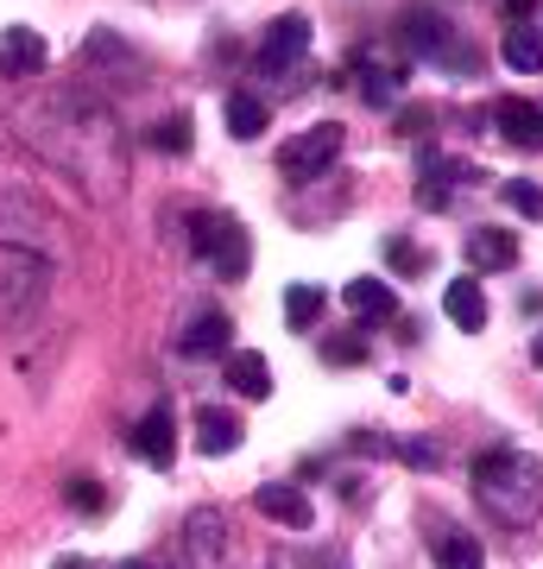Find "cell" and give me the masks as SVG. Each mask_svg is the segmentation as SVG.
Here are the masks:
<instances>
[{"instance_id": "6da1fadb", "label": "cell", "mask_w": 543, "mask_h": 569, "mask_svg": "<svg viewBox=\"0 0 543 569\" xmlns=\"http://www.w3.org/2000/svg\"><path fill=\"white\" fill-rule=\"evenodd\" d=\"M474 500H481L500 526L524 531L543 519V468L537 456H524V449H493L474 462Z\"/></svg>"}, {"instance_id": "7a4b0ae2", "label": "cell", "mask_w": 543, "mask_h": 569, "mask_svg": "<svg viewBox=\"0 0 543 569\" xmlns=\"http://www.w3.org/2000/svg\"><path fill=\"white\" fill-rule=\"evenodd\" d=\"M197 253L215 266V279H247V266H253L247 228L234 216H197Z\"/></svg>"}, {"instance_id": "3957f363", "label": "cell", "mask_w": 543, "mask_h": 569, "mask_svg": "<svg viewBox=\"0 0 543 569\" xmlns=\"http://www.w3.org/2000/svg\"><path fill=\"white\" fill-rule=\"evenodd\" d=\"M335 159H342V127H335V121H322V127H310V133H298V140L279 146V171H284L291 183L322 178Z\"/></svg>"}, {"instance_id": "277c9868", "label": "cell", "mask_w": 543, "mask_h": 569, "mask_svg": "<svg viewBox=\"0 0 543 569\" xmlns=\"http://www.w3.org/2000/svg\"><path fill=\"white\" fill-rule=\"evenodd\" d=\"M39 291H44V260L0 247V323H13L20 310H32L39 305Z\"/></svg>"}, {"instance_id": "5b68a950", "label": "cell", "mask_w": 543, "mask_h": 569, "mask_svg": "<svg viewBox=\"0 0 543 569\" xmlns=\"http://www.w3.org/2000/svg\"><path fill=\"white\" fill-rule=\"evenodd\" d=\"M303 51H310V20H303V13H284V20L265 26V39H260V70H291Z\"/></svg>"}, {"instance_id": "8992f818", "label": "cell", "mask_w": 543, "mask_h": 569, "mask_svg": "<svg viewBox=\"0 0 543 569\" xmlns=\"http://www.w3.org/2000/svg\"><path fill=\"white\" fill-rule=\"evenodd\" d=\"M133 449H140L145 468H171L178 462V425H171V406H152L133 430Z\"/></svg>"}, {"instance_id": "52a82bcc", "label": "cell", "mask_w": 543, "mask_h": 569, "mask_svg": "<svg viewBox=\"0 0 543 569\" xmlns=\"http://www.w3.org/2000/svg\"><path fill=\"white\" fill-rule=\"evenodd\" d=\"M467 266H474V272H505V266H519V234H512V228H467Z\"/></svg>"}, {"instance_id": "ba28073f", "label": "cell", "mask_w": 543, "mask_h": 569, "mask_svg": "<svg viewBox=\"0 0 543 569\" xmlns=\"http://www.w3.org/2000/svg\"><path fill=\"white\" fill-rule=\"evenodd\" d=\"M44 70V39L32 26H13V32H0V77H39Z\"/></svg>"}, {"instance_id": "9c48e42d", "label": "cell", "mask_w": 543, "mask_h": 569, "mask_svg": "<svg viewBox=\"0 0 543 569\" xmlns=\"http://www.w3.org/2000/svg\"><path fill=\"white\" fill-rule=\"evenodd\" d=\"M253 507L265 512V519H279V526L303 531L310 526V493L298 488V481H265L260 493H253Z\"/></svg>"}, {"instance_id": "30bf717a", "label": "cell", "mask_w": 543, "mask_h": 569, "mask_svg": "<svg viewBox=\"0 0 543 569\" xmlns=\"http://www.w3.org/2000/svg\"><path fill=\"white\" fill-rule=\"evenodd\" d=\"M228 342H234V323H228L222 310H202L197 323L183 329V342H178V348L190 355V361H209V355H234Z\"/></svg>"}, {"instance_id": "8fae6325", "label": "cell", "mask_w": 543, "mask_h": 569, "mask_svg": "<svg viewBox=\"0 0 543 569\" xmlns=\"http://www.w3.org/2000/svg\"><path fill=\"white\" fill-rule=\"evenodd\" d=\"M222 512H190V531H183V550H190V569H215V557L228 550V538H222Z\"/></svg>"}, {"instance_id": "7c38bea8", "label": "cell", "mask_w": 543, "mask_h": 569, "mask_svg": "<svg viewBox=\"0 0 543 569\" xmlns=\"http://www.w3.org/2000/svg\"><path fill=\"white\" fill-rule=\"evenodd\" d=\"M493 121H500V133L519 146V152H543V108L537 102H500Z\"/></svg>"}, {"instance_id": "4fadbf2b", "label": "cell", "mask_w": 543, "mask_h": 569, "mask_svg": "<svg viewBox=\"0 0 543 569\" xmlns=\"http://www.w3.org/2000/svg\"><path fill=\"white\" fill-rule=\"evenodd\" d=\"M197 449L202 456H234V449H241V418H234V411L202 406L197 411Z\"/></svg>"}, {"instance_id": "5bb4252c", "label": "cell", "mask_w": 543, "mask_h": 569, "mask_svg": "<svg viewBox=\"0 0 543 569\" xmlns=\"http://www.w3.org/2000/svg\"><path fill=\"white\" fill-rule=\"evenodd\" d=\"M228 387L247 392V399H265L272 392V361H265L260 348H234L228 355Z\"/></svg>"}, {"instance_id": "9a60e30c", "label": "cell", "mask_w": 543, "mask_h": 569, "mask_svg": "<svg viewBox=\"0 0 543 569\" xmlns=\"http://www.w3.org/2000/svg\"><path fill=\"white\" fill-rule=\"evenodd\" d=\"M443 310H449V323L481 329V323H486V291H481V279H449Z\"/></svg>"}, {"instance_id": "2e32d148", "label": "cell", "mask_w": 543, "mask_h": 569, "mask_svg": "<svg viewBox=\"0 0 543 569\" xmlns=\"http://www.w3.org/2000/svg\"><path fill=\"white\" fill-rule=\"evenodd\" d=\"M348 310L354 317H399V298H392V284L385 279H348Z\"/></svg>"}, {"instance_id": "e0dca14e", "label": "cell", "mask_w": 543, "mask_h": 569, "mask_svg": "<svg viewBox=\"0 0 543 569\" xmlns=\"http://www.w3.org/2000/svg\"><path fill=\"white\" fill-rule=\"evenodd\" d=\"M404 44H411L418 58L449 51V20H443V13H404Z\"/></svg>"}, {"instance_id": "ac0fdd59", "label": "cell", "mask_w": 543, "mask_h": 569, "mask_svg": "<svg viewBox=\"0 0 543 569\" xmlns=\"http://www.w3.org/2000/svg\"><path fill=\"white\" fill-rule=\"evenodd\" d=\"M228 133H234V140H260L265 133V102L260 96H247V89L228 96Z\"/></svg>"}, {"instance_id": "d6986e66", "label": "cell", "mask_w": 543, "mask_h": 569, "mask_svg": "<svg viewBox=\"0 0 543 569\" xmlns=\"http://www.w3.org/2000/svg\"><path fill=\"white\" fill-rule=\"evenodd\" d=\"M505 63L537 77L543 70V26H512V32H505Z\"/></svg>"}, {"instance_id": "ffe728a7", "label": "cell", "mask_w": 543, "mask_h": 569, "mask_svg": "<svg viewBox=\"0 0 543 569\" xmlns=\"http://www.w3.org/2000/svg\"><path fill=\"white\" fill-rule=\"evenodd\" d=\"M316 317H322V291H316V284H291V291H284V323L310 329Z\"/></svg>"}, {"instance_id": "44dd1931", "label": "cell", "mask_w": 543, "mask_h": 569, "mask_svg": "<svg viewBox=\"0 0 543 569\" xmlns=\"http://www.w3.org/2000/svg\"><path fill=\"white\" fill-rule=\"evenodd\" d=\"M436 569H486V557L474 538H443L436 545Z\"/></svg>"}, {"instance_id": "7402d4cb", "label": "cell", "mask_w": 543, "mask_h": 569, "mask_svg": "<svg viewBox=\"0 0 543 569\" xmlns=\"http://www.w3.org/2000/svg\"><path fill=\"white\" fill-rule=\"evenodd\" d=\"M500 197L512 209H519V216H531V222H543V190L531 178H512V183H500Z\"/></svg>"}, {"instance_id": "603a6c76", "label": "cell", "mask_w": 543, "mask_h": 569, "mask_svg": "<svg viewBox=\"0 0 543 569\" xmlns=\"http://www.w3.org/2000/svg\"><path fill=\"white\" fill-rule=\"evenodd\" d=\"M322 361H335V367L366 361V336H329V342H322Z\"/></svg>"}, {"instance_id": "cb8c5ba5", "label": "cell", "mask_w": 543, "mask_h": 569, "mask_svg": "<svg viewBox=\"0 0 543 569\" xmlns=\"http://www.w3.org/2000/svg\"><path fill=\"white\" fill-rule=\"evenodd\" d=\"M63 493H70V507H77V512H101V507H108V493H101V481H89V475H77V481H63Z\"/></svg>"}, {"instance_id": "d4e9b609", "label": "cell", "mask_w": 543, "mask_h": 569, "mask_svg": "<svg viewBox=\"0 0 543 569\" xmlns=\"http://www.w3.org/2000/svg\"><path fill=\"white\" fill-rule=\"evenodd\" d=\"M159 146H164V152H190V114H171V121H159Z\"/></svg>"}, {"instance_id": "484cf974", "label": "cell", "mask_w": 543, "mask_h": 569, "mask_svg": "<svg viewBox=\"0 0 543 569\" xmlns=\"http://www.w3.org/2000/svg\"><path fill=\"white\" fill-rule=\"evenodd\" d=\"M392 96H399V70H366V102H392Z\"/></svg>"}, {"instance_id": "4316f807", "label": "cell", "mask_w": 543, "mask_h": 569, "mask_svg": "<svg viewBox=\"0 0 543 569\" xmlns=\"http://www.w3.org/2000/svg\"><path fill=\"white\" fill-rule=\"evenodd\" d=\"M392 266H404V272H423V266H430V253H423V247H411V241H392Z\"/></svg>"}, {"instance_id": "83f0119b", "label": "cell", "mask_w": 543, "mask_h": 569, "mask_svg": "<svg viewBox=\"0 0 543 569\" xmlns=\"http://www.w3.org/2000/svg\"><path fill=\"white\" fill-rule=\"evenodd\" d=\"M316 569H348V557H342V550H329V557H322Z\"/></svg>"}, {"instance_id": "f1b7e54d", "label": "cell", "mask_w": 543, "mask_h": 569, "mask_svg": "<svg viewBox=\"0 0 543 569\" xmlns=\"http://www.w3.org/2000/svg\"><path fill=\"white\" fill-rule=\"evenodd\" d=\"M58 569H89V563H82V557H58Z\"/></svg>"}, {"instance_id": "f546056e", "label": "cell", "mask_w": 543, "mask_h": 569, "mask_svg": "<svg viewBox=\"0 0 543 569\" xmlns=\"http://www.w3.org/2000/svg\"><path fill=\"white\" fill-rule=\"evenodd\" d=\"M114 569H152V563H140V557H127V563H114Z\"/></svg>"}, {"instance_id": "4dcf8cb0", "label": "cell", "mask_w": 543, "mask_h": 569, "mask_svg": "<svg viewBox=\"0 0 543 569\" xmlns=\"http://www.w3.org/2000/svg\"><path fill=\"white\" fill-rule=\"evenodd\" d=\"M537 355H543V342H537Z\"/></svg>"}]
</instances>
